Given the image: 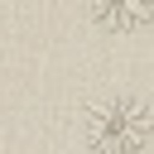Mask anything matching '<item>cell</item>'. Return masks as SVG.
<instances>
[{
	"instance_id": "obj_1",
	"label": "cell",
	"mask_w": 154,
	"mask_h": 154,
	"mask_svg": "<svg viewBox=\"0 0 154 154\" xmlns=\"http://www.w3.org/2000/svg\"><path fill=\"white\" fill-rule=\"evenodd\" d=\"M82 140L91 154H144L154 144V111L130 91L96 96L82 116Z\"/></svg>"
},
{
	"instance_id": "obj_2",
	"label": "cell",
	"mask_w": 154,
	"mask_h": 154,
	"mask_svg": "<svg viewBox=\"0 0 154 154\" xmlns=\"http://www.w3.org/2000/svg\"><path fill=\"white\" fill-rule=\"evenodd\" d=\"M87 19L106 34H135L144 24H154V0H82Z\"/></svg>"
}]
</instances>
